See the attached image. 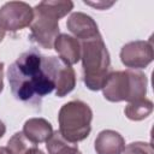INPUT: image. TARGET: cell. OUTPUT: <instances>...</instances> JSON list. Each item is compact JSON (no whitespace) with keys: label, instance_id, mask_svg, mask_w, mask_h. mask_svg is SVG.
<instances>
[{"label":"cell","instance_id":"6da1fadb","mask_svg":"<svg viewBox=\"0 0 154 154\" xmlns=\"http://www.w3.org/2000/svg\"><path fill=\"white\" fill-rule=\"evenodd\" d=\"M58 61L59 58L45 57L36 48L22 53L7 71L14 99L40 108L42 99L55 89Z\"/></svg>","mask_w":154,"mask_h":154},{"label":"cell","instance_id":"7a4b0ae2","mask_svg":"<svg viewBox=\"0 0 154 154\" xmlns=\"http://www.w3.org/2000/svg\"><path fill=\"white\" fill-rule=\"evenodd\" d=\"M73 10L70 0H45L34 7L30 40L46 49H52L59 35V19Z\"/></svg>","mask_w":154,"mask_h":154},{"label":"cell","instance_id":"3957f363","mask_svg":"<svg viewBox=\"0 0 154 154\" xmlns=\"http://www.w3.org/2000/svg\"><path fill=\"white\" fill-rule=\"evenodd\" d=\"M79 43L83 82L89 90L97 91L111 72L109 52L101 35L79 41Z\"/></svg>","mask_w":154,"mask_h":154},{"label":"cell","instance_id":"277c9868","mask_svg":"<svg viewBox=\"0 0 154 154\" xmlns=\"http://www.w3.org/2000/svg\"><path fill=\"white\" fill-rule=\"evenodd\" d=\"M147 76L137 70L111 71L101 90L103 97L111 102H132L143 99L147 94Z\"/></svg>","mask_w":154,"mask_h":154},{"label":"cell","instance_id":"5b68a950","mask_svg":"<svg viewBox=\"0 0 154 154\" xmlns=\"http://www.w3.org/2000/svg\"><path fill=\"white\" fill-rule=\"evenodd\" d=\"M91 120L93 111L89 105L81 100H71L59 109V132L67 141L78 143L89 136Z\"/></svg>","mask_w":154,"mask_h":154},{"label":"cell","instance_id":"8992f818","mask_svg":"<svg viewBox=\"0 0 154 154\" xmlns=\"http://www.w3.org/2000/svg\"><path fill=\"white\" fill-rule=\"evenodd\" d=\"M34 8L24 1H8L0 7V26L5 31L16 32L30 26Z\"/></svg>","mask_w":154,"mask_h":154},{"label":"cell","instance_id":"52a82bcc","mask_svg":"<svg viewBox=\"0 0 154 154\" xmlns=\"http://www.w3.org/2000/svg\"><path fill=\"white\" fill-rule=\"evenodd\" d=\"M154 59L152 40H136L125 43L120 49V60L124 66L137 70L147 67Z\"/></svg>","mask_w":154,"mask_h":154},{"label":"cell","instance_id":"ba28073f","mask_svg":"<svg viewBox=\"0 0 154 154\" xmlns=\"http://www.w3.org/2000/svg\"><path fill=\"white\" fill-rule=\"evenodd\" d=\"M66 26L69 31L72 32L78 41H83L101 35L99 31V26L96 22L93 19V17L83 12L71 13V16L66 20Z\"/></svg>","mask_w":154,"mask_h":154},{"label":"cell","instance_id":"9c48e42d","mask_svg":"<svg viewBox=\"0 0 154 154\" xmlns=\"http://www.w3.org/2000/svg\"><path fill=\"white\" fill-rule=\"evenodd\" d=\"M96 154H123L125 148L124 137L114 130H102L94 141Z\"/></svg>","mask_w":154,"mask_h":154},{"label":"cell","instance_id":"30bf717a","mask_svg":"<svg viewBox=\"0 0 154 154\" xmlns=\"http://www.w3.org/2000/svg\"><path fill=\"white\" fill-rule=\"evenodd\" d=\"M53 48L59 54V58L69 65L77 64L81 60V43L71 35L59 34L54 41Z\"/></svg>","mask_w":154,"mask_h":154},{"label":"cell","instance_id":"8fae6325","mask_svg":"<svg viewBox=\"0 0 154 154\" xmlns=\"http://www.w3.org/2000/svg\"><path fill=\"white\" fill-rule=\"evenodd\" d=\"M22 132L31 143L37 146L49 138L53 134V126L45 118H30L24 123Z\"/></svg>","mask_w":154,"mask_h":154},{"label":"cell","instance_id":"7c38bea8","mask_svg":"<svg viewBox=\"0 0 154 154\" xmlns=\"http://www.w3.org/2000/svg\"><path fill=\"white\" fill-rule=\"evenodd\" d=\"M76 87V72L71 65L59 58L55 70V95L64 97L70 94Z\"/></svg>","mask_w":154,"mask_h":154},{"label":"cell","instance_id":"4fadbf2b","mask_svg":"<svg viewBox=\"0 0 154 154\" xmlns=\"http://www.w3.org/2000/svg\"><path fill=\"white\" fill-rule=\"evenodd\" d=\"M46 148L48 154H76L79 149L77 143L67 141L59 130L53 131L49 138L46 141Z\"/></svg>","mask_w":154,"mask_h":154},{"label":"cell","instance_id":"5bb4252c","mask_svg":"<svg viewBox=\"0 0 154 154\" xmlns=\"http://www.w3.org/2000/svg\"><path fill=\"white\" fill-rule=\"evenodd\" d=\"M153 107L154 105L152 100L143 97V99L129 102L124 108V113L128 119L134 120V122H140V120L148 118L152 114Z\"/></svg>","mask_w":154,"mask_h":154},{"label":"cell","instance_id":"9a60e30c","mask_svg":"<svg viewBox=\"0 0 154 154\" xmlns=\"http://www.w3.org/2000/svg\"><path fill=\"white\" fill-rule=\"evenodd\" d=\"M32 147H36V144L31 143L22 131H18L12 135L5 148L8 154H26Z\"/></svg>","mask_w":154,"mask_h":154},{"label":"cell","instance_id":"2e32d148","mask_svg":"<svg viewBox=\"0 0 154 154\" xmlns=\"http://www.w3.org/2000/svg\"><path fill=\"white\" fill-rule=\"evenodd\" d=\"M123 154H154V150L150 143L137 141L129 143L124 148Z\"/></svg>","mask_w":154,"mask_h":154},{"label":"cell","instance_id":"e0dca14e","mask_svg":"<svg viewBox=\"0 0 154 154\" xmlns=\"http://www.w3.org/2000/svg\"><path fill=\"white\" fill-rule=\"evenodd\" d=\"M84 4L90 5V6H94V7L100 8V10H106L107 7L112 6L114 2H109V4H107V2H105V1H99V2H96V4H93V2H85V1H84Z\"/></svg>","mask_w":154,"mask_h":154},{"label":"cell","instance_id":"ac0fdd59","mask_svg":"<svg viewBox=\"0 0 154 154\" xmlns=\"http://www.w3.org/2000/svg\"><path fill=\"white\" fill-rule=\"evenodd\" d=\"M4 90V63L0 61V94Z\"/></svg>","mask_w":154,"mask_h":154},{"label":"cell","instance_id":"d6986e66","mask_svg":"<svg viewBox=\"0 0 154 154\" xmlns=\"http://www.w3.org/2000/svg\"><path fill=\"white\" fill-rule=\"evenodd\" d=\"M26 154H45L40 148H37V147H32Z\"/></svg>","mask_w":154,"mask_h":154},{"label":"cell","instance_id":"ffe728a7","mask_svg":"<svg viewBox=\"0 0 154 154\" xmlns=\"http://www.w3.org/2000/svg\"><path fill=\"white\" fill-rule=\"evenodd\" d=\"M5 132H6V125L4 124L2 120H0V138L5 135Z\"/></svg>","mask_w":154,"mask_h":154},{"label":"cell","instance_id":"44dd1931","mask_svg":"<svg viewBox=\"0 0 154 154\" xmlns=\"http://www.w3.org/2000/svg\"><path fill=\"white\" fill-rule=\"evenodd\" d=\"M5 35H6V31L0 26V42L4 40V37H5Z\"/></svg>","mask_w":154,"mask_h":154},{"label":"cell","instance_id":"7402d4cb","mask_svg":"<svg viewBox=\"0 0 154 154\" xmlns=\"http://www.w3.org/2000/svg\"><path fill=\"white\" fill-rule=\"evenodd\" d=\"M0 154H8L5 147H0Z\"/></svg>","mask_w":154,"mask_h":154},{"label":"cell","instance_id":"603a6c76","mask_svg":"<svg viewBox=\"0 0 154 154\" xmlns=\"http://www.w3.org/2000/svg\"><path fill=\"white\" fill-rule=\"evenodd\" d=\"M76 154H82V153H81V152H79V150H78V152H77V153H76Z\"/></svg>","mask_w":154,"mask_h":154}]
</instances>
